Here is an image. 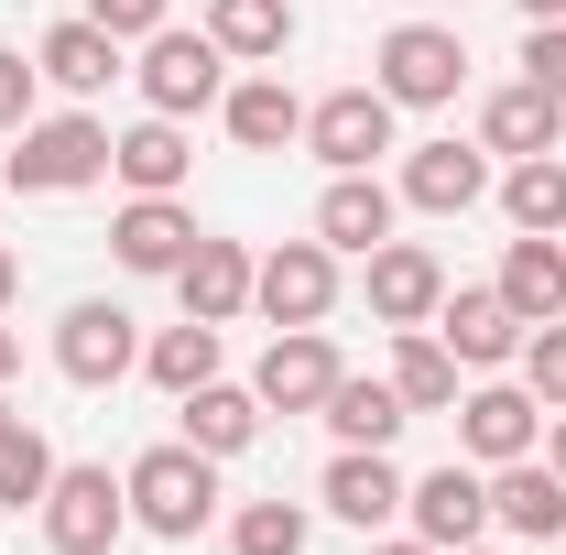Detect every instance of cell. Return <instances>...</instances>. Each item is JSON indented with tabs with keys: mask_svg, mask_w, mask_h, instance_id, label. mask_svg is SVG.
<instances>
[{
	"mask_svg": "<svg viewBox=\"0 0 566 555\" xmlns=\"http://www.w3.org/2000/svg\"><path fill=\"white\" fill-rule=\"evenodd\" d=\"M491 197H501V218H512V229H545V240H566V153H523Z\"/></svg>",
	"mask_w": 566,
	"mask_h": 555,
	"instance_id": "obj_29",
	"label": "cell"
},
{
	"mask_svg": "<svg viewBox=\"0 0 566 555\" xmlns=\"http://www.w3.org/2000/svg\"><path fill=\"white\" fill-rule=\"evenodd\" d=\"M109 175L132 186V197H175L186 175H197V142H186V121H132V132H109Z\"/></svg>",
	"mask_w": 566,
	"mask_h": 555,
	"instance_id": "obj_18",
	"label": "cell"
},
{
	"mask_svg": "<svg viewBox=\"0 0 566 555\" xmlns=\"http://www.w3.org/2000/svg\"><path fill=\"white\" fill-rule=\"evenodd\" d=\"M501 305H512L523 327L566 316V240H545V229H512V251H501Z\"/></svg>",
	"mask_w": 566,
	"mask_h": 555,
	"instance_id": "obj_22",
	"label": "cell"
},
{
	"mask_svg": "<svg viewBox=\"0 0 566 555\" xmlns=\"http://www.w3.org/2000/svg\"><path fill=\"white\" fill-rule=\"evenodd\" d=\"M403 523H415L436 555L480 545L491 534V469H469V458H447V469H424L415 490H403Z\"/></svg>",
	"mask_w": 566,
	"mask_h": 555,
	"instance_id": "obj_10",
	"label": "cell"
},
{
	"mask_svg": "<svg viewBox=\"0 0 566 555\" xmlns=\"http://www.w3.org/2000/svg\"><path fill=\"white\" fill-rule=\"evenodd\" d=\"M76 11H87L98 33H120V44H153V33L175 22V0H76Z\"/></svg>",
	"mask_w": 566,
	"mask_h": 555,
	"instance_id": "obj_34",
	"label": "cell"
},
{
	"mask_svg": "<svg viewBox=\"0 0 566 555\" xmlns=\"http://www.w3.org/2000/svg\"><path fill=\"white\" fill-rule=\"evenodd\" d=\"M44 545L55 555H109L120 534H132V490L109 480V469H55V490H44Z\"/></svg>",
	"mask_w": 566,
	"mask_h": 555,
	"instance_id": "obj_5",
	"label": "cell"
},
{
	"mask_svg": "<svg viewBox=\"0 0 566 555\" xmlns=\"http://www.w3.org/2000/svg\"><path fill=\"white\" fill-rule=\"evenodd\" d=\"M208 33L229 66H283V44H294V11L283 0H208Z\"/></svg>",
	"mask_w": 566,
	"mask_h": 555,
	"instance_id": "obj_27",
	"label": "cell"
},
{
	"mask_svg": "<svg viewBox=\"0 0 566 555\" xmlns=\"http://www.w3.org/2000/svg\"><path fill=\"white\" fill-rule=\"evenodd\" d=\"M11 425H22V404H0V436H11Z\"/></svg>",
	"mask_w": 566,
	"mask_h": 555,
	"instance_id": "obj_42",
	"label": "cell"
},
{
	"mask_svg": "<svg viewBox=\"0 0 566 555\" xmlns=\"http://www.w3.org/2000/svg\"><path fill=\"white\" fill-rule=\"evenodd\" d=\"M392 109H447L458 87H469V44L447 33V22H392L381 33V76H370Z\"/></svg>",
	"mask_w": 566,
	"mask_h": 555,
	"instance_id": "obj_3",
	"label": "cell"
},
{
	"mask_svg": "<svg viewBox=\"0 0 566 555\" xmlns=\"http://www.w3.org/2000/svg\"><path fill=\"white\" fill-rule=\"evenodd\" d=\"M392 392L403 415H458V348L436 327H392Z\"/></svg>",
	"mask_w": 566,
	"mask_h": 555,
	"instance_id": "obj_25",
	"label": "cell"
},
{
	"mask_svg": "<svg viewBox=\"0 0 566 555\" xmlns=\"http://www.w3.org/2000/svg\"><path fill=\"white\" fill-rule=\"evenodd\" d=\"M523 392H534L545 415H566V316H545V327L523 338Z\"/></svg>",
	"mask_w": 566,
	"mask_h": 555,
	"instance_id": "obj_33",
	"label": "cell"
},
{
	"mask_svg": "<svg viewBox=\"0 0 566 555\" xmlns=\"http://www.w3.org/2000/svg\"><path fill=\"white\" fill-rule=\"evenodd\" d=\"M458 555H501V545H458Z\"/></svg>",
	"mask_w": 566,
	"mask_h": 555,
	"instance_id": "obj_43",
	"label": "cell"
},
{
	"mask_svg": "<svg viewBox=\"0 0 566 555\" xmlns=\"http://www.w3.org/2000/svg\"><path fill=\"white\" fill-rule=\"evenodd\" d=\"M392 121H403V109H392L381 87H327V98L305 109V153H316L327 175H370V164L392 153Z\"/></svg>",
	"mask_w": 566,
	"mask_h": 555,
	"instance_id": "obj_6",
	"label": "cell"
},
{
	"mask_svg": "<svg viewBox=\"0 0 566 555\" xmlns=\"http://www.w3.org/2000/svg\"><path fill=\"white\" fill-rule=\"evenodd\" d=\"M120 55H132V44H120V33H98V22H87V11H66V22H55V33H44V44H33V66L55 76V87H66V98H98V87H109V76H120Z\"/></svg>",
	"mask_w": 566,
	"mask_h": 555,
	"instance_id": "obj_24",
	"label": "cell"
},
{
	"mask_svg": "<svg viewBox=\"0 0 566 555\" xmlns=\"http://www.w3.org/2000/svg\"><path fill=\"white\" fill-rule=\"evenodd\" d=\"M142 370H153V381H164V392L186 404L197 381H218V327H208V316H186V327H164V338L142 348Z\"/></svg>",
	"mask_w": 566,
	"mask_h": 555,
	"instance_id": "obj_30",
	"label": "cell"
},
{
	"mask_svg": "<svg viewBox=\"0 0 566 555\" xmlns=\"http://www.w3.org/2000/svg\"><path fill=\"white\" fill-rule=\"evenodd\" d=\"M392 208H403V197H392L381 175H327V197H316V240L370 262V251L392 240Z\"/></svg>",
	"mask_w": 566,
	"mask_h": 555,
	"instance_id": "obj_19",
	"label": "cell"
},
{
	"mask_svg": "<svg viewBox=\"0 0 566 555\" xmlns=\"http://www.w3.org/2000/svg\"><path fill=\"white\" fill-rule=\"evenodd\" d=\"M33 87H44V66H22V55L0 44V132H22V121H44V109H33Z\"/></svg>",
	"mask_w": 566,
	"mask_h": 555,
	"instance_id": "obj_36",
	"label": "cell"
},
{
	"mask_svg": "<svg viewBox=\"0 0 566 555\" xmlns=\"http://www.w3.org/2000/svg\"><path fill=\"white\" fill-rule=\"evenodd\" d=\"M523 76L566 98V22H523Z\"/></svg>",
	"mask_w": 566,
	"mask_h": 555,
	"instance_id": "obj_35",
	"label": "cell"
},
{
	"mask_svg": "<svg viewBox=\"0 0 566 555\" xmlns=\"http://www.w3.org/2000/svg\"><path fill=\"white\" fill-rule=\"evenodd\" d=\"M11 294H22V262H11V240H0V316H11Z\"/></svg>",
	"mask_w": 566,
	"mask_h": 555,
	"instance_id": "obj_37",
	"label": "cell"
},
{
	"mask_svg": "<svg viewBox=\"0 0 566 555\" xmlns=\"http://www.w3.org/2000/svg\"><path fill=\"white\" fill-rule=\"evenodd\" d=\"M523 22H566V0H523Z\"/></svg>",
	"mask_w": 566,
	"mask_h": 555,
	"instance_id": "obj_41",
	"label": "cell"
},
{
	"mask_svg": "<svg viewBox=\"0 0 566 555\" xmlns=\"http://www.w3.org/2000/svg\"><path fill=\"white\" fill-rule=\"evenodd\" d=\"M11 370H22V327H0V381H11Z\"/></svg>",
	"mask_w": 566,
	"mask_h": 555,
	"instance_id": "obj_39",
	"label": "cell"
},
{
	"mask_svg": "<svg viewBox=\"0 0 566 555\" xmlns=\"http://www.w3.org/2000/svg\"><path fill=\"white\" fill-rule=\"evenodd\" d=\"M132 76H142V98H153L164 121H197V109H218V98H229V55H218L208 22H197V33H175V22H164V33L142 44Z\"/></svg>",
	"mask_w": 566,
	"mask_h": 555,
	"instance_id": "obj_4",
	"label": "cell"
},
{
	"mask_svg": "<svg viewBox=\"0 0 566 555\" xmlns=\"http://www.w3.org/2000/svg\"><path fill=\"white\" fill-rule=\"evenodd\" d=\"M55 469H66V458H55L33 425H11V436H0V512H44Z\"/></svg>",
	"mask_w": 566,
	"mask_h": 555,
	"instance_id": "obj_31",
	"label": "cell"
},
{
	"mask_svg": "<svg viewBox=\"0 0 566 555\" xmlns=\"http://www.w3.org/2000/svg\"><path fill=\"white\" fill-rule=\"evenodd\" d=\"M251 436H262V392H251V381H197V392H186V447L240 458Z\"/></svg>",
	"mask_w": 566,
	"mask_h": 555,
	"instance_id": "obj_26",
	"label": "cell"
},
{
	"mask_svg": "<svg viewBox=\"0 0 566 555\" xmlns=\"http://www.w3.org/2000/svg\"><path fill=\"white\" fill-rule=\"evenodd\" d=\"M370 555H436V545H424V534H381Z\"/></svg>",
	"mask_w": 566,
	"mask_h": 555,
	"instance_id": "obj_38",
	"label": "cell"
},
{
	"mask_svg": "<svg viewBox=\"0 0 566 555\" xmlns=\"http://www.w3.org/2000/svg\"><path fill=\"white\" fill-rule=\"evenodd\" d=\"M436 305H447V262L424 240H381L370 251V316L381 327H436Z\"/></svg>",
	"mask_w": 566,
	"mask_h": 555,
	"instance_id": "obj_16",
	"label": "cell"
},
{
	"mask_svg": "<svg viewBox=\"0 0 566 555\" xmlns=\"http://www.w3.org/2000/svg\"><path fill=\"white\" fill-rule=\"evenodd\" d=\"M436 338L458 348V370H501V359H523V316L501 305V283H447V305H436Z\"/></svg>",
	"mask_w": 566,
	"mask_h": 555,
	"instance_id": "obj_13",
	"label": "cell"
},
{
	"mask_svg": "<svg viewBox=\"0 0 566 555\" xmlns=\"http://www.w3.org/2000/svg\"><path fill=\"white\" fill-rule=\"evenodd\" d=\"M251 273H262V262H251L240 240H197V251H186V273H175V294H186V316L240 327V316H251Z\"/></svg>",
	"mask_w": 566,
	"mask_h": 555,
	"instance_id": "obj_20",
	"label": "cell"
},
{
	"mask_svg": "<svg viewBox=\"0 0 566 555\" xmlns=\"http://www.w3.org/2000/svg\"><path fill=\"white\" fill-rule=\"evenodd\" d=\"M251 305H262L273 327H327V316H338V251H327V240H283V251H262Z\"/></svg>",
	"mask_w": 566,
	"mask_h": 555,
	"instance_id": "obj_8",
	"label": "cell"
},
{
	"mask_svg": "<svg viewBox=\"0 0 566 555\" xmlns=\"http://www.w3.org/2000/svg\"><path fill=\"white\" fill-rule=\"evenodd\" d=\"M55 370H66L76 392H109L120 370H142L132 305H109V294H76L66 316H55Z\"/></svg>",
	"mask_w": 566,
	"mask_h": 555,
	"instance_id": "obj_7",
	"label": "cell"
},
{
	"mask_svg": "<svg viewBox=\"0 0 566 555\" xmlns=\"http://www.w3.org/2000/svg\"><path fill=\"white\" fill-rule=\"evenodd\" d=\"M197 240H208V229L175 208V197H132V208L109 218V251H120V273H142V283H175Z\"/></svg>",
	"mask_w": 566,
	"mask_h": 555,
	"instance_id": "obj_14",
	"label": "cell"
},
{
	"mask_svg": "<svg viewBox=\"0 0 566 555\" xmlns=\"http://www.w3.org/2000/svg\"><path fill=\"white\" fill-rule=\"evenodd\" d=\"M403 469H392V447H338V458H327V490H316V501H327V512H338V523H359V534H381V523H392V512H403Z\"/></svg>",
	"mask_w": 566,
	"mask_h": 555,
	"instance_id": "obj_17",
	"label": "cell"
},
{
	"mask_svg": "<svg viewBox=\"0 0 566 555\" xmlns=\"http://www.w3.org/2000/svg\"><path fill=\"white\" fill-rule=\"evenodd\" d=\"M556 555H566V545H556Z\"/></svg>",
	"mask_w": 566,
	"mask_h": 555,
	"instance_id": "obj_44",
	"label": "cell"
},
{
	"mask_svg": "<svg viewBox=\"0 0 566 555\" xmlns=\"http://www.w3.org/2000/svg\"><path fill=\"white\" fill-rule=\"evenodd\" d=\"M534 436H545V404H534L523 381H480V392H458V447H469V469H512V458H534Z\"/></svg>",
	"mask_w": 566,
	"mask_h": 555,
	"instance_id": "obj_11",
	"label": "cell"
},
{
	"mask_svg": "<svg viewBox=\"0 0 566 555\" xmlns=\"http://www.w3.org/2000/svg\"><path fill=\"white\" fill-rule=\"evenodd\" d=\"M545 458H556V469H566V415H545Z\"/></svg>",
	"mask_w": 566,
	"mask_h": 555,
	"instance_id": "obj_40",
	"label": "cell"
},
{
	"mask_svg": "<svg viewBox=\"0 0 566 555\" xmlns=\"http://www.w3.org/2000/svg\"><path fill=\"white\" fill-rule=\"evenodd\" d=\"M392 197H403V208H424V218H469L480 197H491V142H415Z\"/></svg>",
	"mask_w": 566,
	"mask_h": 555,
	"instance_id": "obj_12",
	"label": "cell"
},
{
	"mask_svg": "<svg viewBox=\"0 0 566 555\" xmlns=\"http://www.w3.org/2000/svg\"><path fill=\"white\" fill-rule=\"evenodd\" d=\"M480 142L512 153V164H523V153H556L566 142V98L534 87V76H512V87H491V109H480Z\"/></svg>",
	"mask_w": 566,
	"mask_h": 555,
	"instance_id": "obj_21",
	"label": "cell"
},
{
	"mask_svg": "<svg viewBox=\"0 0 566 555\" xmlns=\"http://www.w3.org/2000/svg\"><path fill=\"white\" fill-rule=\"evenodd\" d=\"M218 121H229V142H240V153H283V142H305V98H294L283 76H229Z\"/></svg>",
	"mask_w": 566,
	"mask_h": 555,
	"instance_id": "obj_23",
	"label": "cell"
},
{
	"mask_svg": "<svg viewBox=\"0 0 566 555\" xmlns=\"http://www.w3.org/2000/svg\"><path fill=\"white\" fill-rule=\"evenodd\" d=\"M98 175H109V121H87V109L22 121V153H0V186H22V197H76Z\"/></svg>",
	"mask_w": 566,
	"mask_h": 555,
	"instance_id": "obj_2",
	"label": "cell"
},
{
	"mask_svg": "<svg viewBox=\"0 0 566 555\" xmlns=\"http://www.w3.org/2000/svg\"><path fill=\"white\" fill-rule=\"evenodd\" d=\"M403 392H392V381H359V370H338V392H327V436H338V447H392V436H403Z\"/></svg>",
	"mask_w": 566,
	"mask_h": 555,
	"instance_id": "obj_28",
	"label": "cell"
},
{
	"mask_svg": "<svg viewBox=\"0 0 566 555\" xmlns=\"http://www.w3.org/2000/svg\"><path fill=\"white\" fill-rule=\"evenodd\" d=\"M491 523L512 545H566V469L556 458H512L491 469Z\"/></svg>",
	"mask_w": 566,
	"mask_h": 555,
	"instance_id": "obj_15",
	"label": "cell"
},
{
	"mask_svg": "<svg viewBox=\"0 0 566 555\" xmlns=\"http://www.w3.org/2000/svg\"><path fill=\"white\" fill-rule=\"evenodd\" d=\"M120 490H132V523L142 534H164V545H197L218 523V458L208 447H142L132 469H120Z\"/></svg>",
	"mask_w": 566,
	"mask_h": 555,
	"instance_id": "obj_1",
	"label": "cell"
},
{
	"mask_svg": "<svg viewBox=\"0 0 566 555\" xmlns=\"http://www.w3.org/2000/svg\"><path fill=\"white\" fill-rule=\"evenodd\" d=\"M305 534H316L305 501H240V512H229V545L240 555H305Z\"/></svg>",
	"mask_w": 566,
	"mask_h": 555,
	"instance_id": "obj_32",
	"label": "cell"
},
{
	"mask_svg": "<svg viewBox=\"0 0 566 555\" xmlns=\"http://www.w3.org/2000/svg\"><path fill=\"white\" fill-rule=\"evenodd\" d=\"M338 370H349V359L327 348V327H273L262 370H251V392H262V415H327Z\"/></svg>",
	"mask_w": 566,
	"mask_h": 555,
	"instance_id": "obj_9",
	"label": "cell"
}]
</instances>
